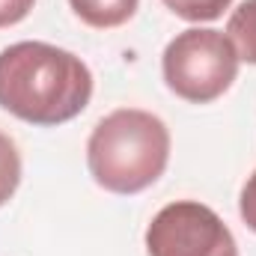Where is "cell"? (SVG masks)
<instances>
[{
  "label": "cell",
  "mask_w": 256,
  "mask_h": 256,
  "mask_svg": "<svg viewBox=\"0 0 256 256\" xmlns=\"http://www.w3.org/2000/svg\"><path fill=\"white\" fill-rule=\"evenodd\" d=\"M238 214H242L244 226L256 232V170H254V176L244 182V188H242V196H238Z\"/></svg>",
  "instance_id": "obj_9"
},
{
  "label": "cell",
  "mask_w": 256,
  "mask_h": 256,
  "mask_svg": "<svg viewBox=\"0 0 256 256\" xmlns=\"http://www.w3.org/2000/svg\"><path fill=\"white\" fill-rule=\"evenodd\" d=\"M92 72L78 54L48 42H15L0 51V108L21 122L54 128L86 110Z\"/></svg>",
  "instance_id": "obj_1"
},
{
  "label": "cell",
  "mask_w": 256,
  "mask_h": 256,
  "mask_svg": "<svg viewBox=\"0 0 256 256\" xmlns=\"http://www.w3.org/2000/svg\"><path fill=\"white\" fill-rule=\"evenodd\" d=\"M36 0H0V30L3 27H12L18 21H24L30 15Z\"/></svg>",
  "instance_id": "obj_10"
},
{
  "label": "cell",
  "mask_w": 256,
  "mask_h": 256,
  "mask_svg": "<svg viewBox=\"0 0 256 256\" xmlns=\"http://www.w3.org/2000/svg\"><path fill=\"white\" fill-rule=\"evenodd\" d=\"M226 36L238 54V60L256 66V0L238 3L226 21Z\"/></svg>",
  "instance_id": "obj_6"
},
{
  "label": "cell",
  "mask_w": 256,
  "mask_h": 256,
  "mask_svg": "<svg viewBox=\"0 0 256 256\" xmlns=\"http://www.w3.org/2000/svg\"><path fill=\"white\" fill-rule=\"evenodd\" d=\"M149 256H238V244L224 218L196 202H167L146 226Z\"/></svg>",
  "instance_id": "obj_4"
},
{
  "label": "cell",
  "mask_w": 256,
  "mask_h": 256,
  "mask_svg": "<svg viewBox=\"0 0 256 256\" xmlns=\"http://www.w3.org/2000/svg\"><path fill=\"white\" fill-rule=\"evenodd\" d=\"M238 63L242 60L230 36L212 27L182 30L161 54L164 84L191 104H208L220 98L238 78Z\"/></svg>",
  "instance_id": "obj_3"
},
{
  "label": "cell",
  "mask_w": 256,
  "mask_h": 256,
  "mask_svg": "<svg viewBox=\"0 0 256 256\" xmlns=\"http://www.w3.org/2000/svg\"><path fill=\"white\" fill-rule=\"evenodd\" d=\"M170 161V128L161 116L120 108L102 116L86 140V167L98 188L110 194H140L152 188Z\"/></svg>",
  "instance_id": "obj_2"
},
{
  "label": "cell",
  "mask_w": 256,
  "mask_h": 256,
  "mask_svg": "<svg viewBox=\"0 0 256 256\" xmlns=\"http://www.w3.org/2000/svg\"><path fill=\"white\" fill-rule=\"evenodd\" d=\"M173 15L185 18V21H194V24H202V21H214L220 18L232 0H161Z\"/></svg>",
  "instance_id": "obj_8"
},
{
  "label": "cell",
  "mask_w": 256,
  "mask_h": 256,
  "mask_svg": "<svg viewBox=\"0 0 256 256\" xmlns=\"http://www.w3.org/2000/svg\"><path fill=\"white\" fill-rule=\"evenodd\" d=\"M68 3H72V12L96 30L122 27L126 21L134 18L140 6V0H68Z\"/></svg>",
  "instance_id": "obj_5"
},
{
  "label": "cell",
  "mask_w": 256,
  "mask_h": 256,
  "mask_svg": "<svg viewBox=\"0 0 256 256\" xmlns=\"http://www.w3.org/2000/svg\"><path fill=\"white\" fill-rule=\"evenodd\" d=\"M21 185V155L9 134L0 131V206H6Z\"/></svg>",
  "instance_id": "obj_7"
}]
</instances>
